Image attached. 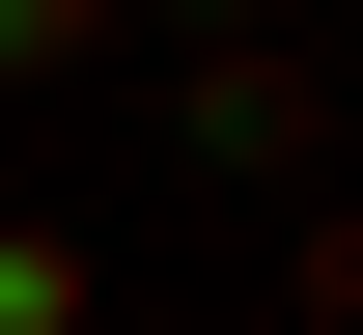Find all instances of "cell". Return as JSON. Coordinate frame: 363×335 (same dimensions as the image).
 I'll return each instance as SVG.
<instances>
[{"instance_id":"1","label":"cell","mask_w":363,"mask_h":335,"mask_svg":"<svg viewBox=\"0 0 363 335\" xmlns=\"http://www.w3.org/2000/svg\"><path fill=\"white\" fill-rule=\"evenodd\" d=\"M308 112H335V56H196V140H224V168H279Z\"/></svg>"},{"instance_id":"2","label":"cell","mask_w":363,"mask_h":335,"mask_svg":"<svg viewBox=\"0 0 363 335\" xmlns=\"http://www.w3.org/2000/svg\"><path fill=\"white\" fill-rule=\"evenodd\" d=\"M0 335H84V224H0Z\"/></svg>"}]
</instances>
